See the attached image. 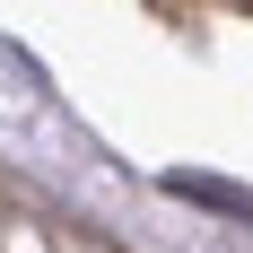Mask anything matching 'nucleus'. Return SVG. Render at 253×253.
<instances>
[{
    "label": "nucleus",
    "instance_id": "1",
    "mask_svg": "<svg viewBox=\"0 0 253 253\" xmlns=\"http://www.w3.org/2000/svg\"><path fill=\"white\" fill-rule=\"evenodd\" d=\"M166 192L175 201H201V210H227V218H253V192H236L218 175H166Z\"/></svg>",
    "mask_w": 253,
    "mask_h": 253
}]
</instances>
